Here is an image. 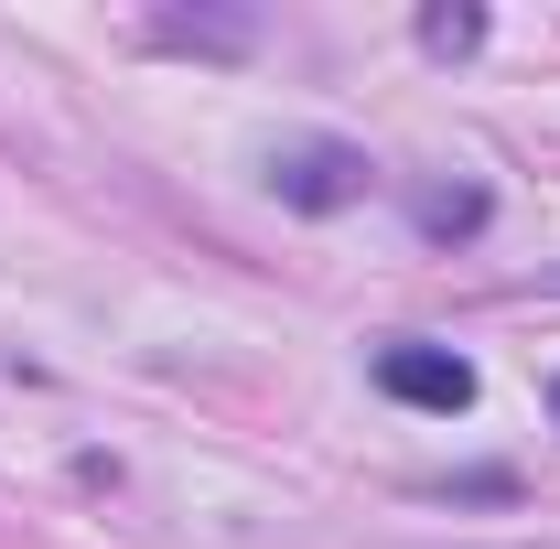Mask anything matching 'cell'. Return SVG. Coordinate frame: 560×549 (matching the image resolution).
<instances>
[{"mask_svg": "<svg viewBox=\"0 0 560 549\" xmlns=\"http://www.w3.org/2000/svg\"><path fill=\"white\" fill-rule=\"evenodd\" d=\"M270 195L302 215H335L366 195V151H346V140H280L270 151Z\"/></svg>", "mask_w": 560, "mask_h": 549, "instance_id": "6da1fadb", "label": "cell"}, {"mask_svg": "<svg viewBox=\"0 0 560 549\" xmlns=\"http://www.w3.org/2000/svg\"><path fill=\"white\" fill-rule=\"evenodd\" d=\"M377 388L388 399H410V410H475V366L453 355V344H377Z\"/></svg>", "mask_w": 560, "mask_h": 549, "instance_id": "7a4b0ae2", "label": "cell"}, {"mask_svg": "<svg viewBox=\"0 0 560 549\" xmlns=\"http://www.w3.org/2000/svg\"><path fill=\"white\" fill-rule=\"evenodd\" d=\"M464 226H486L475 184H420V237H464Z\"/></svg>", "mask_w": 560, "mask_h": 549, "instance_id": "3957f363", "label": "cell"}, {"mask_svg": "<svg viewBox=\"0 0 560 549\" xmlns=\"http://www.w3.org/2000/svg\"><path fill=\"white\" fill-rule=\"evenodd\" d=\"M420 44L431 55H475L486 44V11H420Z\"/></svg>", "mask_w": 560, "mask_h": 549, "instance_id": "277c9868", "label": "cell"}, {"mask_svg": "<svg viewBox=\"0 0 560 549\" xmlns=\"http://www.w3.org/2000/svg\"><path fill=\"white\" fill-rule=\"evenodd\" d=\"M550 410H560V399H550Z\"/></svg>", "mask_w": 560, "mask_h": 549, "instance_id": "5b68a950", "label": "cell"}]
</instances>
